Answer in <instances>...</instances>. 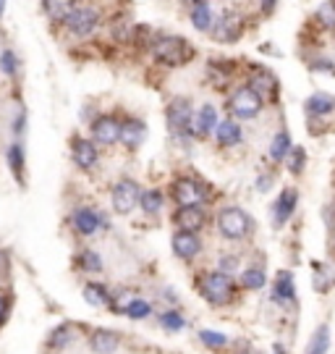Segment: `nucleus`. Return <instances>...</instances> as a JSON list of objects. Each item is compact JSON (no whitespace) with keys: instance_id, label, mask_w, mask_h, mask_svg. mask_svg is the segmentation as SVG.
I'll return each mask as SVG.
<instances>
[{"instance_id":"b1692460","label":"nucleus","mask_w":335,"mask_h":354,"mask_svg":"<svg viewBox=\"0 0 335 354\" xmlns=\"http://www.w3.org/2000/svg\"><path fill=\"white\" fill-rule=\"evenodd\" d=\"M74 336H76L74 326H71V323H61L58 328L50 330L48 346H50V349H63V346H68V344L74 342Z\"/></svg>"},{"instance_id":"a211bd4d","label":"nucleus","mask_w":335,"mask_h":354,"mask_svg":"<svg viewBox=\"0 0 335 354\" xmlns=\"http://www.w3.org/2000/svg\"><path fill=\"white\" fill-rule=\"evenodd\" d=\"M175 226L181 228V231L197 234L199 228L204 226V213H202V207H199V205H186V207H181V210L175 213Z\"/></svg>"},{"instance_id":"de8ad7c7","label":"nucleus","mask_w":335,"mask_h":354,"mask_svg":"<svg viewBox=\"0 0 335 354\" xmlns=\"http://www.w3.org/2000/svg\"><path fill=\"white\" fill-rule=\"evenodd\" d=\"M186 3H191V6H194V3H199V0H186Z\"/></svg>"},{"instance_id":"a18cd8bd","label":"nucleus","mask_w":335,"mask_h":354,"mask_svg":"<svg viewBox=\"0 0 335 354\" xmlns=\"http://www.w3.org/2000/svg\"><path fill=\"white\" fill-rule=\"evenodd\" d=\"M6 16V0H0V19Z\"/></svg>"},{"instance_id":"473e14b6","label":"nucleus","mask_w":335,"mask_h":354,"mask_svg":"<svg viewBox=\"0 0 335 354\" xmlns=\"http://www.w3.org/2000/svg\"><path fill=\"white\" fill-rule=\"evenodd\" d=\"M149 313H152V304H149L147 299H139V297H134L124 310V315H128L131 320H144Z\"/></svg>"},{"instance_id":"49530a36","label":"nucleus","mask_w":335,"mask_h":354,"mask_svg":"<svg viewBox=\"0 0 335 354\" xmlns=\"http://www.w3.org/2000/svg\"><path fill=\"white\" fill-rule=\"evenodd\" d=\"M3 263H6V257H3V252H0V268H3Z\"/></svg>"},{"instance_id":"2eb2a0df","label":"nucleus","mask_w":335,"mask_h":354,"mask_svg":"<svg viewBox=\"0 0 335 354\" xmlns=\"http://www.w3.org/2000/svg\"><path fill=\"white\" fill-rule=\"evenodd\" d=\"M296 203H298V192L296 189H283L280 192V197L275 200L273 205V223L275 226H286L288 218L294 215L296 210Z\"/></svg>"},{"instance_id":"412c9836","label":"nucleus","mask_w":335,"mask_h":354,"mask_svg":"<svg viewBox=\"0 0 335 354\" xmlns=\"http://www.w3.org/2000/svg\"><path fill=\"white\" fill-rule=\"evenodd\" d=\"M191 24L197 32H210L212 24H215V13H212L210 3L207 0H199L191 6Z\"/></svg>"},{"instance_id":"79ce46f5","label":"nucleus","mask_w":335,"mask_h":354,"mask_svg":"<svg viewBox=\"0 0 335 354\" xmlns=\"http://www.w3.org/2000/svg\"><path fill=\"white\" fill-rule=\"evenodd\" d=\"M236 270H238V257L236 254H225L223 260H220V273L228 276V273H236Z\"/></svg>"},{"instance_id":"c9c22d12","label":"nucleus","mask_w":335,"mask_h":354,"mask_svg":"<svg viewBox=\"0 0 335 354\" xmlns=\"http://www.w3.org/2000/svg\"><path fill=\"white\" fill-rule=\"evenodd\" d=\"M160 323H162V328H168V330H181L186 323H184V317L178 315L175 310H165L160 315Z\"/></svg>"},{"instance_id":"58836bf2","label":"nucleus","mask_w":335,"mask_h":354,"mask_svg":"<svg viewBox=\"0 0 335 354\" xmlns=\"http://www.w3.org/2000/svg\"><path fill=\"white\" fill-rule=\"evenodd\" d=\"M24 129H26V111H24V105H19V108H16V115H13V121H11L13 137L21 140V137H24Z\"/></svg>"},{"instance_id":"20e7f679","label":"nucleus","mask_w":335,"mask_h":354,"mask_svg":"<svg viewBox=\"0 0 335 354\" xmlns=\"http://www.w3.org/2000/svg\"><path fill=\"white\" fill-rule=\"evenodd\" d=\"M218 228H220V234L225 239H244L254 228V221L241 207H225L218 215Z\"/></svg>"},{"instance_id":"1a4fd4ad","label":"nucleus","mask_w":335,"mask_h":354,"mask_svg":"<svg viewBox=\"0 0 335 354\" xmlns=\"http://www.w3.org/2000/svg\"><path fill=\"white\" fill-rule=\"evenodd\" d=\"M71 160L79 171H95L99 163V150L97 145L87 137H71Z\"/></svg>"},{"instance_id":"4be33fe9","label":"nucleus","mask_w":335,"mask_h":354,"mask_svg":"<svg viewBox=\"0 0 335 354\" xmlns=\"http://www.w3.org/2000/svg\"><path fill=\"white\" fill-rule=\"evenodd\" d=\"M194 127H197L199 137H207L210 131H215V127H218V111H215V105H210V102L202 105V111H199Z\"/></svg>"},{"instance_id":"e433bc0d","label":"nucleus","mask_w":335,"mask_h":354,"mask_svg":"<svg viewBox=\"0 0 335 354\" xmlns=\"http://www.w3.org/2000/svg\"><path fill=\"white\" fill-rule=\"evenodd\" d=\"M317 21L323 26H327V29H333L335 26V0H327L323 8L317 11Z\"/></svg>"},{"instance_id":"9b49d317","label":"nucleus","mask_w":335,"mask_h":354,"mask_svg":"<svg viewBox=\"0 0 335 354\" xmlns=\"http://www.w3.org/2000/svg\"><path fill=\"white\" fill-rule=\"evenodd\" d=\"M231 111L236 118H254L262 111V97L251 87H241L231 97Z\"/></svg>"},{"instance_id":"ddd939ff","label":"nucleus","mask_w":335,"mask_h":354,"mask_svg":"<svg viewBox=\"0 0 335 354\" xmlns=\"http://www.w3.org/2000/svg\"><path fill=\"white\" fill-rule=\"evenodd\" d=\"M79 0H39V8H42V16L48 19L52 26H63L66 19L71 16Z\"/></svg>"},{"instance_id":"0eeeda50","label":"nucleus","mask_w":335,"mask_h":354,"mask_svg":"<svg viewBox=\"0 0 335 354\" xmlns=\"http://www.w3.org/2000/svg\"><path fill=\"white\" fill-rule=\"evenodd\" d=\"M199 291H202V297L212 304H225L231 299V294H233V281L228 279L225 273H207L202 283H199Z\"/></svg>"},{"instance_id":"a878e982","label":"nucleus","mask_w":335,"mask_h":354,"mask_svg":"<svg viewBox=\"0 0 335 354\" xmlns=\"http://www.w3.org/2000/svg\"><path fill=\"white\" fill-rule=\"evenodd\" d=\"M0 71L8 79H16V76L21 74V58L16 55L13 48H3L0 50Z\"/></svg>"},{"instance_id":"423d86ee","label":"nucleus","mask_w":335,"mask_h":354,"mask_svg":"<svg viewBox=\"0 0 335 354\" xmlns=\"http://www.w3.org/2000/svg\"><path fill=\"white\" fill-rule=\"evenodd\" d=\"M71 226H74V231L79 234V236H95V234H99L102 228H108V218L99 213L97 207H76L74 213H71Z\"/></svg>"},{"instance_id":"7ed1b4c3","label":"nucleus","mask_w":335,"mask_h":354,"mask_svg":"<svg viewBox=\"0 0 335 354\" xmlns=\"http://www.w3.org/2000/svg\"><path fill=\"white\" fill-rule=\"evenodd\" d=\"M165 124L171 129L175 140H184L191 134V127H194V108H191V100L186 97H173L165 108Z\"/></svg>"},{"instance_id":"a19ab883","label":"nucleus","mask_w":335,"mask_h":354,"mask_svg":"<svg viewBox=\"0 0 335 354\" xmlns=\"http://www.w3.org/2000/svg\"><path fill=\"white\" fill-rule=\"evenodd\" d=\"M11 307H13V297L11 294H6V291H0V328L8 323V317H11Z\"/></svg>"},{"instance_id":"4c0bfd02","label":"nucleus","mask_w":335,"mask_h":354,"mask_svg":"<svg viewBox=\"0 0 335 354\" xmlns=\"http://www.w3.org/2000/svg\"><path fill=\"white\" fill-rule=\"evenodd\" d=\"M265 273H262L260 268H249L247 273H244V286L247 289H262L265 286Z\"/></svg>"},{"instance_id":"cd10ccee","label":"nucleus","mask_w":335,"mask_h":354,"mask_svg":"<svg viewBox=\"0 0 335 354\" xmlns=\"http://www.w3.org/2000/svg\"><path fill=\"white\" fill-rule=\"evenodd\" d=\"M251 89L257 92V95H273L275 92V76L270 71H265V68H254V74H251Z\"/></svg>"},{"instance_id":"f8f14e48","label":"nucleus","mask_w":335,"mask_h":354,"mask_svg":"<svg viewBox=\"0 0 335 354\" xmlns=\"http://www.w3.org/2000/svg\"><path fill=\"white\" fill-rule=\"evenodd\" d=\"M207 194H210V192L204 189L199 181H194V178H178V181L173 184V197L181 207L204 203V200H207Z\"/></svg>"},{"instance_id":"f3484780","label":"nucleus","mask_w":335,"mask_h":354,"mask_svg":"<svg viewBox=\"0 0 335 354\" xmlns=\"http://www.w3.org/2000/svg\"><path fill=\"white\" fill-rule=\"evenodd\" d=\"M199 250H202V244H199L197 234H191V231H175L173 234V252L181 260H194Z\"/></svg>"},{"instance_id":"2f4dec72","label":"nucleus","mask_w":335,"mask_h":354,"mask_svg":"<svg viewBox=\"0 0 335 354\" xmlns=\"http://www.w3.org/2000/svg\"><path fill=\"white\" fill-rule=\"evenodd\" d=\"M288 150H291V137H288L286 131H278L273 137V142H270V158L273 160H283L288 155Z\"/></svg>"},{"instance_id":"c756f323","label":"nucleus","mask_w":335,"mask_h":354,"mask_svg":"<svg viewBox=\"0 0 335 354\" xmlns=\"http://www.w3.org/2000/svg\"><path fill=\"white\" fill-rule=\"evenodd\" d=\"M162 203H165V197H162V192L157 189H144L139 192V205H142V210L144 213H160L162 210Z\"/></svg>"},{"instance_id":"9d476101","label":"nucleus","mask_w":335,"mask_h":354,"mask_svg":"<svg viewBox=\"0 0 335 354\" xmlns=\"http://www.w3.org/2000/svg\"><path fill=\"white\" fill-rule=\"evenodd\" d=\"M210 32L218 42L233 45V42H238L241 35H244V21H241V16H238V13L225 11L220 19H215V24H212Z\"/></svg>"},{"instance_id":"f704fd0d","label":"nucleus","mask_w":335,"mask_h":354,"mask_svg":"<svg viewBox=\"0 0 335 354\" xmlns=\"http://www.w3.org/2000/svg\"><path fill=\"white\" fill-rule=\"evenodd\" d=\"M199 339H202V344L212 346V349H223L225 344H228V336L220 333V330H202V333H199Z\"/></svg>"},{"instance_id":"72a5a7b5","label":"nucleus","mask_w":335,"mask_h":354,"mask_svg":"<svg viewBox=\"0 0 335 354\" xmlns=\"http://www.w3.org/2000/svg\"><path fill=\"white\" fill-rule=\"evenodd\" d=\"M312 270H314V276H312V283H314V289L320 291V294H325V291L333 286V276L327 273V268L325 266H320V263H314L312 266Z\"/></svg>"},{"instance_id":"c85d7f7f","label":"nucleus","mask_w":335,"mask_h":354,"mask_svg":"<svg viewBox=\"0 0 335 354\" xmlns=\"http://www.w3.org/2000/svg\"><path fill=\"white\" fill-rule=\"evenodd\" d=\"M76 268L84 273H99L102 270V257L95 250H82L76 254Z\"/></svg>"},{"instance_id":"ea45409f","label":"nucleus","mask_w":335,"mask_h":354,"mask_svg":"<svg viewBox=\"0 0 335 354\" xmlns=\"http://www.w3.org/2000/svg\"><path fill=\"white\" fill-rule=\"evenodd\" d=\"M304 160H307V158H304V150L291 145V150H288V165H291L294 174H301V171H304Z\"/></svg>"},{"instance_id":"f257e3e1","label":"nucleus","mask_w":335,"mask_h":354,"mask_svg":"<svg viewBox=\"0 0 335 354\" xmlns=\"http://www.w3.org/2000/svg\"><path fill=\"white\" fill-rule=\"evenodd\" d=\"M149 53L157 64L168 66V68H178V66H186L194 58V48L189 45L184 37H175V35H160L149 42Z\"/></svg>"},{"instance_id":"6ab92c4d","label":"nucleus","mask_w":335,"mask_h":354,"mask_svg":"<svg viewBox=\"0 0 335 354\" xmlns=\"http://www.w3.org/2000/svg\"><path fill=\"white\" fill-rule=\"evenodd\" d=\"M89 346L97 354H113L121 346V336H118L115 330L97 328V330H92V336H89Z\"/></svg>"},{"instance_id":"aec40b11","label":"nucleus","mask_w":335,"mask_h":354,"mask_svg":"<svg viewBox=\"0 0 335 354\" xmlns=\"http://www.w3.org/2000/svg\"><path fill=\"white\" fill-rule=\"evenodd\" d=\"M296 297V283H294V276L288 270H280L278 279L273 283V299L278 304H291Z\"/></svg>"},{"instance_id":"5701e85b","label":"nucleus","mask_w":335,"mask_h":354,"mask_svg":"<svg viewBox=\"0 0 335 354\" xmlns=\"http://www.w3.org/2000/svg\"><path fill=\"white\" fill-rule=\"evenodd\" d=\"M215 134H218V142L223 145V147H233L241 142V127H238L236 121H223V124H218L215 127Z\"/></svg>"},{"instance_id":"f03ea898","label":"nucleus","mask_w":335,"mask_h":354,"mask_svg":"<svg viewBox=\"0 0 335 354\" xmlns=\"http://www.w3.org/2000/svg\"><path fill=\"white\" fill-rule=\"evenodd\" d=\"M102 24V13L95 8V6H76L71 16L66 19L63 29L76 39H89L95 37V32Z\"/></svg>"},{"instance_id":"39448f33","label":"nucleus","mask_w":335,"mask_h":354,"mask_svg":"<svg viewBox=\"0 0 335 354\" xmlns=\"http://www.w3.org/2000/svg\"><path fill=\"white\" fill-rule=\"evenodd\" d=\"M89 134H92V142L99 147H113L121 137V121L111 113L95 115L89 121Z\"/></svg>"},{"instance_id":"4468645a","label":"nucleus","mask_w":335,"mask_h":354,"mask_svg":"<svg viewBox=\"0 0 335 354\" xmlns=\"http://www.w3.org/2000/svg\"><path fill=\"white\" fill-rule=\"evenodd\" d=\"M144 137H147L144 121H139V118H124V121H121V137H118V142H124L128 150L142 147Z\"/></svg>"},{"instance_id":"37998d69","label":"nucleus","mask_w":335,"mask_h":354,"mask_svg":"<svg viewBox=\"0 0 335 354\" xmlns=\"http://www.w3.org/2000/svg\"><path fill=\"white\" fill-rule=\"evenodd\" d=\"M312 68H314V71H327V74H335L333 61H314V64H312Z\"/></svg>"},{"instance_id":"393cba45","label":"nucleus","mask_w":335,"mask_h":354,"mask_svg":"<svg viewBox=\"0 0 335 354\" xmlns=\"http://www.w3.org/2000/svg\"><path fill=\"white\" fill-rule=\"evenodd\" d=\"M84 299L92 307H108L111 304V291L97 281H89V283H84Z\"/></svg>"},{"instance_id":"7c9ffc66","label":"nucleus","mask_w":335,"mask_h":354,"mask_svg":"<svg viewBox=\"0 0 335 354\" xmlns=\"http://www.w3.org/2000/svg\"><path fill=\"white\" fill-rule=\"evenodd\" d=\"M327 346H330V328L320 326V328L314 330L309 346H307V354H327Z\"/></svg>"},{"instance_id":"6e6552de","label":"nucleus","mask_w":335,"mask_h":354,"mask_svg":"<svg viewBox=\"0 0 335 354\" xmlns=\"http://www.w3.org/2000/svg\"><path fill=\"white\" fill-rule=\"evenodd\" d=\"M139 184L137 181H131V178H121L111 192V203H113V210L118 215H128L134 207L139 205Z\"/></svg>"},{"instance_id":"c03bdc74","label":"nucleus","mask_w":335,"mask_h":354,"mask_svg":"<svg viewBox=\"0 0 335 354\" xmlns=\"http://www.w3.org/2000/svg\"><path fill=\"white\" fill-rule=\"evenodd\" d=\"M273 11H275V0H262V13L270 16Z\"/></svg>"},{"instance_id":"bb28decb","label":"nucleus","mask_w":335,"mask_h":354,"mask_svg":"<svg viewBox=\"0 0 335 354\" xmlns=\"http://www.w3.org/2000/svg\"><path fill=\"white\" fill-rule=\"evenodd\" d=\"M307 111L312 115H327L335 111V100L325 92H314L309 100H307Z\"/></svg>"},{"instance_id":"dca6fc26","label":"nucleus","mask_w":335,"mask_h":354,"mask_svg":"<svg viewBox=\"0 0 335 354\" xmlns=\"http://www.w3.org/2000/svg\"><path fill=\"white\" fill-rule=\"evenodd\" d=\"M6 163H8V171H11V176L19 181V184H24V171H26V150L21 140H13L8 145V150H6Z\"/></svg>"}]
</instances>
